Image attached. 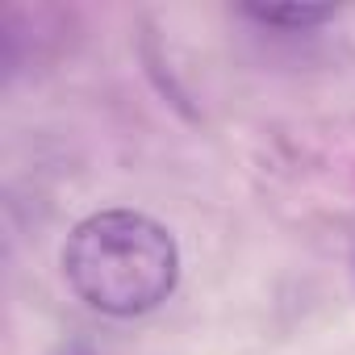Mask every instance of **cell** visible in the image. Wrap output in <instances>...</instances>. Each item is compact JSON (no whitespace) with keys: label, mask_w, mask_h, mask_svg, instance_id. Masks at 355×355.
I'll list each match as a JSON object with an SVG mask.
<instances>
[{"label":"cell","mask_w":355,"mask_h":355,"mask_svg":"<svg viewBox=\"0 0 355 355\" xmlns=\"http://www.w3.org/2000/svg\"><path fill=\"white\" fill-rule=\"evenodd\" d=\"M59 263L71 293L109 318L150 313L180 284V247L171 230L138 209H101L76 222Z\"/></svg>","instance_id":"6da1fadb"},{"label":"cell","mask_w":355,"mask_h":355,"mask_svg":"<svg viewBox=\"0 0 355 355\" xmlns=\"http://www.w3.org/2000/svg\"><path fill=\"white\" fill-rule=\"evenodd\" d=\"M247 13L263 26H280V30H309L334 17L330 5H247Z\"/></svg>","instance_id":"7a4b0ae2"}]
</instances>
